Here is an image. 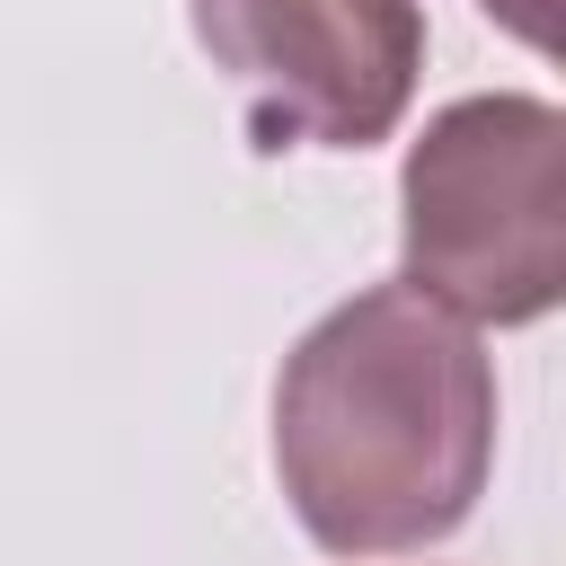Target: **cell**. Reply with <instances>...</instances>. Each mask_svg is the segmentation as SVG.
<instances>
[{
	"label": "cell",
	"mask_w": 566,
	"mask_h": 566,
	"mask_svg": "<svg viewBox=\"0 0 566 566\" xmlns=\"http://www.w3.org/2000/svg\"><path fill=\"white\" fill-rule=\"evenodd\" d=\"M495 469V363L407 283L336 301L274 371V478L327 557L451 539Z\"/></svg>",
	"instance_id": "6da1fadb"
},
{
	"label": "cell",
	"mask_w": 566,
	"mask_h": 566,
	"mask_svg": "<svg viewBox=\"0 0 566 566\" xmlns=\"http://www.w3.org/2000/svg\"><path fill=\"white\" fill-rule=\"evenodd\" d=\"M398 265L451 318H548L566 292V115L522 88L451 97L398 168Z\"/></svg>",
	"instance_id": "7a4b0ae2"
},
{
	"label": "cell",
	"mask_w": 566,
	"mask_h": 566,
	"mask_svg": "<svg viewBox=\"0 0 566 566\" xmlns=\"http://www.w3.org/2000/svg\"><path fill=\"white\" fill-rule=\"evenodd\" d=\"M186 18L256 150L389 142L424 71L416 0H186Z\"/></svg>",
	"instance_id": "3957f363"
}]
</instances>
